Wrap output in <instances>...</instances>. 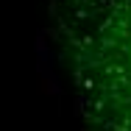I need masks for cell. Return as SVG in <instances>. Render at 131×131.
<instances>
[{
  "instance_id": "obj_1",
  "label": "cell",
  "mask_w": 131,
  "mask_h": 131,
  "mask_svg": "<svg viewBox=\"0 0 131 131\" xmlns=\"http://www.w3.org/2000/svg\"><path fill=\"white\" fill-rule=\"evenodd\" d=\"M70 14L84 28L98 34L120 73V84L131 98V0H67Z\"/></svg>"
}]
</instances>
